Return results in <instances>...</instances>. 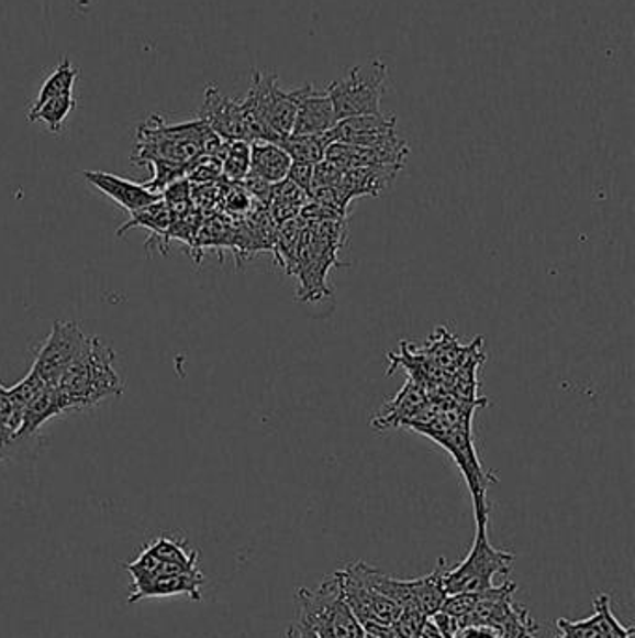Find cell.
<instances>
[{"mask_svg":"<svg viewBox=\"0 0 635 638\" xmlns=\"http://www.w3.org/2000/svg\"><path fill=\"white\" fill-rule=\"evenodd\" d=\"M114 351L99 338H88L85 351L55 387L64 413L86 411L111 396H122L123 381L114 369Z\"/></svg>","mask_w":635,"mask_h":638,"instance_id":"obj_1","label":"cell"},{"mask_svg":"<svg viewBox=\"0 0 635 638\" xmlns=\"http://www.w3.org/2000/svg\"><path fill=\"white\" fill-rule=\"evenodd\" d=\"M211 133L213 130L200 118L183 123H166L163 118L153 114L138 125L133 161L136 165L163 161L189 173L190 165L202 157Z\"/></svg>","mask_w":635,"mask_h":638,"instance_id":"obj_2","label":"cell"},{"mask_svg":"<svg viewBox=\"0 0 635 638\" xmlns=\"http://www.w3.org/2000/svg\"><path fill=\"white\" fill-rule=\"evenodd\" d=\"M245 114L248 142L280 144L293 133L299 92L281 90L278 75L254 72L250 90L241 101Z\"/></svg>","mask_w":635,"mask_h":638,"instance_id":"obj_3","label":"cell"},{"mask_svg":"<svg viewBox=\"0 0 635 638\" xmlns=\"http://www.w3.org/2000/svg\"><path fill=\"white\" fill-rule=\"evenodd\" d=\"M347 241L345 221L310 222L300 235L294 275L299 278V299L318 302L332 294L326 276L339 265L337 252Z\"/></svg>","mask_w":635,"mask_h":638,"instance_id":"obj_4","label":"cell"},{"mask_svg":"<svg viewBox=\"0 0 635 638\" xmlns=\"http://www.w3.org/2000/svg\"><path fill=\"white\" fill-rule=\"evenodd\" d=\"M297 620L318 638H366V631L343 597L337 573L318 588H299L294 594Z\"/></svg>","mask_w":635,"mask_h":638,"instance_id":"obj_5","label":"cell"},{"mask_svg":"<svg viewBox=\"0 0 635 638\" xmlns=\"http://www.w3.org/2000/svg\"><path fill=\"white\" fill-rule=\"evenodd\" d=\"M476 540L466 559L444 573L447 595L481 594L494 588L498 575L513 570V552L495 549L489 540V514L476 516Z\"/></svg>","mask_w":635,"mask_h":638,"instance_id":"obj_6","label":"cell"},{"mask_svg":"<svg viewBox=\"0 0 635 638\" xmlns=\"http://www.w3.org/2000/svg\"><path fill=\"white\" fill-rule=\"evenodd\" d=\"M388 69L382 61L369 66H355L345 77L334 80L324 92L328 94L337 122L345 118L380 114V99L385 94Z\"/></svg>","mask_w":635,"mask_h":638,"instance_id":"obj_7","label":"cell"},{"mask_svg":"<svg viewBox=\"0 0 635 638\" xmlns=\"http://www.w3.org/2000/svg\"><path fill=\"white\" fill-rule=\"evenodd\" d=\"M336 573L342 584L343 597L360 622L364 631L371 627H391L399 620L401 607L367 581L364 562L348 564L345 570Z\"/></svg>","mask_w":635,"mask_h":638,"instance_id":"obj_8","label":"cell"},{"mask_svg":"<svg viewBox=\"0 0 635 638\" xmlns=\"http://www.w3.org/2000/svg\"><path fill=\"white\" fill-rule=\"evenodd\" d=\"M86 344H88V337L75 321L56 319L49 338L42 350L37 351L36 361L31 370L40 375V380L45 385L56 387L66 372L71 369V364L85 351Z\"/></svg>","mask_w":635,"mask_h":638,"instance_id":"obj_9","label":"cell"},{"mask_svg":"<svg viewBox=\"0 0 635 638\" xmlns=\"http://www.w3.org/2000/svg\"><path fill=\"white\" fill-rule=\"evenodd\" d=\"M198 118L208 123L209 128L221 136L222 141L248 142L245 114H243L241 101L227 98L214 85H209L205 88L202 111Z\"/></svg>","mask_w":635,"mask_h":638,"instance_id":"obj_10","label":"cell"},{"mask_svg":"<svg viewBox=\"0 0 635 638\" xmlns=\"http://www.w3.org/2000/svg\"><path fill=\"white\" fill-rule=\"evenodd\" d=\"M556 638H632L634 627H624L617 616L611 610V600L608 594H600L594 600V613L586 620H556Z\"/></svg>","mask_w":635,"mask_h":638,"instance_id":"obj_11","label":"cell"},{"mask_svg":"<svg viewBox=\"0 0 635 638\" xmlns=\"http://www.w3.org/2000/svg\"><path fill=\"white\" fill-rule=\"evenodd\" d=\"M297 92L299 107L291 135H326L334 130L337 118L328 94L321 92L312 85L297 88Z\"/></svg>","mask_w":635,"mask_h":638,"instance_id":"obj_12","label":"cell"},{"mask_svg":"<svg viewBox=\"0 0 635 638\" xmlns=\"http://www.w3.org/2000/svg\"><path fill=\"white\" fill-rule=\"evenodd\" d=\"M398 118L386 114H366V117H353L339 120L334 130L328 131L332 142H345V144H358V146H374L385 142L390 136L398 135Z\"/></svg>","mask_w":635,"mask_h":638,"instance_id":"obj_13","label":"cell"},{"mask_svg":"<svg viewBox=\"0 0 635 638\" xmlns=\"http://www.w3.org/2000/svg\"><path fill=\"white\" fill-rule=\"evenodd\" d=\"M82 178L111 198L112 202H116L118 206L127 209L129 213H135V211L146 208L149 204L159 202L160 198H163V195L153 193L144 184H135L131 179L120 178V176H114V174L101 173V170H85Z\"/></svg>","mask_w":635,"mask_h":638,"instance_id":"obj_14","label":"cell"},{"mask_svg":"<svg viewBox=\"0 0 635 638\" xmlns=\"http://www.w3.org/2000/svg\"><path fill=\"white\" fill-rule=\"evenodd\" d=\"M203 584L202 571L194 573H171V575H153V578L135 584L133 594L129 597V603L141 602L144 597H163V595L187 594L190 600L200 602Z\"/></svg>","mask_w":635,"mask_h":638,"instance_id":"obj_15","label":"cell"},{"mask_svg":"<svg viewBox=\"0 0 635 638\" xmlns=\"http://www.w3.org/2000/svg\"><path fill=\"white\" fill-rule=\"evenodd\" d=\"M398 166H356L343 174L342 187L348 200L361 197H379L382 190L388 189L398 176Z\"/></svg>","mask_w":635,"mask_h":638,"instance_id":"obj_16","label":"cell"},{"mask_svg":"<svg viewBox=\"0 0 635 638\" xmlns=\"http://www.w3.org/2000/svg\"><path fill=\"white\" fill-rule=\"evenodd\" d=\"M293 160L275 142L257 141L250 144V173L248 176L276 185L288 178Z\"/></svg>","mask_w":635,"mask_h":638,"instance_id":"obj_17","label":"cell"},{"mask_svg":"<svg viewBox=\"0 0 635 638\" xmlns=\"http://www.w3.org/2000/svg\"><path fill=\"white\" fill-rule=\"evenodd\" d=\"M64 415L60 394L55 387L43 388L36 398L25 407L21 415V426H19L18 437L21 439H32L36 436L43 424H47L51 418Z\"/></svg>","mask_w":635,"mask_h":638,"instance_id":"obj_18","label":"cell"},{"mask_svg":"<svg viewBox=\"0 0 635 638\" xmlns=\"http://www.w3.org/2000/svg\"><path fill=\"white\" fill-rule=\"evenodd\" d=\"M447 570L446 559L438 560V565L428 575L422 579H414L415 605L420 607L423 616H434L441 613L442 605L446 602V590H444V573Z\"/></svg>","mask_w":635,"mask_h":638,"instance_id":"obj_19","label":"cell"},{"mask_svg":"<svg viewBox=\"0 0 635 638\" xmlns=\"http://www.w3.org/2000/svg\"><path fill=\"white\" fill-rule=\"evenodd\" d=\"M308 200H310V195L297 187L293 182L283 179L280 184H276L269 202V213L272 221L276 224H281V222L291 221L294 217H299Z\"/></svg>","mask_w":635,"mask_h":638,"instance_id":"obj_20","label":"cell"},{"mask_svg":"<svg viewBox=\"0 0 635 638\" xmlns=\"http://www.w3.org/2000/svg\"><path fill=\"white\" fill-rule=\"evenodd\" d=\"M304 227L305 222L300 217H294L291 221L281 222L276 227L272 252H275L276 264H280L288 275H294L300 235Z\"/></svg>","mask_w":635,"mask_h":638,"instance_id":"obj_21","label":"cell"},{"mask_svg":"<svg viewBox=\"0 0 635 638\" xmlns=\"http://www.w3.org/2000/svg\"><path fill=\"white\" fill-rule=\"evenodd\" d=\"M171 222H174V217L160 198L159 202L149 204L146 208L131 213V219L118 228V235L127 233L131 228H146L147 232L153 233V241L166 240V235L170 232Z\"/></svg>","mask_w":635,"mask_h":638,"instance_id":"obj_22","label":"cell"},{"mask_svg":"<svg viewBox=\"0 0 635 638\" xmlns=\"http://www.w3.org/2000/svg\"><path fill=\"white\" fill-rule=\"evenodd\" d=\"M146 549L163 564L176 565V568L187 571L200 570L198 568V551L187 549L185 541L176 540L170 536H159Z\"/></svg>","mask_w":635,"mask_h":638,"instance_id":"obj_23","label":"cell"},{"mask_svg":"<svg viewBox=\"0 0 635 638\" xmlns=\"http://www.w3.org/2000/svg\"><path fill=\"white\" fill-rule=\"evenodd\" d=\"M79 79V68H75L69 58L56 66L55 72L45 79L40 94H37L36 101L32 105V109H37L40 105L49 101L53 98H60V96H75V82Z\"/></svg>","mask_w":635,"mask_h":638,"instance_id":"obj_24","label":"cell"},{"mask_svg":"<svg viewBox=\"0 0 635 638\" xmlns=\"http://www.w3.org/2000/svg\"><path fill=\"white\" fill-rule=\"evenodd\" d=\"M331 144L328 133L326 135H289L280 142V146L288 152L291 160L310 163V165L321 163Z\"/></svg>","mask_w":635,"mask_h":638,"instance_id":"obj_25","label":"cell"},{"mask_svg":"<svg viewBox=\"0 0 635 638\" xmlns=\"http://www.w3.org/2000/svg\"><path fill=\"white\" fill-rule=\"evenodd\" d=\"M221 161L222 178L230 184H243L250 173V142H226Z\"/></svg>","mask_w":635,"mask_h":638,"instance_id":"obj_26","label":"cell"},{"mask_svg":"<svg viewBox=\"0 0 635 638\" xmlns=\"http://www.w3.org/2000/svg\"><path fill=\"white\" fill-rule=\"evenodd\" d=\"M75 107H77L75 96H60V98L49 99V101L40 105L37 109H31L29 122L43 123L47 130L58 133L62 130V125L68 120L69 114L75 111Z\"/></svg>","mask_w":635,"mask_h":638,"instance_id":"obj_27","label":"cell"},{"mask_svg":"<svg viewBox=\"0 0 635 638\" xmlns=\"http://www.w3.org/2000/svg\"><path fill=\"white\" fill-rule=\"evenodd\" d=\"M163 202L166 204L174 221L189 217L192 213V185L187 182V178L171 184L163 190Z\"/></svg>","mask_w":635,"mask_h":638,"instance_id":"obj_28","label":"cell"},{"mask_svg":"<svg viewBox=\"0 0 635 638\" xmlns=\"http://www.w3.org/2000/svg\"><path fill=\"white\" fill-rule=\"evenodd\" d=\"M49 385H45L40 375L31 370L26 374L25 380L19 381L18 385L12 388H8V394L12 398L13 409L18 413L19 426H21V415L25 411V407L31 404L32 399L36 398L37 394L42 393L43 388H47Z\"/></svg>","mask_w":635,"mask_h":638,"instance_id":"obj_29","label":"cell"},{"mask_svg":"<svg viewBox=\"0 0 635 638\" xmlns=\"http://www.w3.org/2000/svg\"><path fill=\"white\" fill-rule=\"evenodd\" d=\"M26 441H31V439H21L15 431L10 430L7 426H0V461L15 458L18 452L25 449Z\"/></svg>","mask_w":635,"mask_h":638,"instance_id":"obj_30","label":"cell"},{"mask_svg":"<svg viewBox=\"0 0 635 638\" xmlns=\"http://www.w3.org/2000/svg\"><path fill=\"white\" fill-rule=\"evenodd\" d=\"M286 179L293 182L297 187H300V189L310 195L313 182V165H310V163H299V161H293V165L289 168L288 178Z\"/></svg>","mask_w":635,"mask_h":638,"instance_id":"obj_31","label":"cell"},{"mask_svg":"<svg viewBox=\"0 0 635 638\" xmlns=\"http://www.w3.org/2000/svg\"><path fill=\"white\" fill-rule=\"evenodd\" d=\"M0 426H7V428L18 433V413L13 409L12 398L8 394V388L2 387V385H0Z\"/></svg>","mask_w":635,"mask_h":638,"instance_id":"obj_32","label":"cell"},{"mask_svg":"<svg viewBox=\"0 0 635 638\" xmlns=\"http://www.w3.org/2000/svg\"><path fill=\"white\" fill-rule=\"evenodd\" d=\"M453 638H503L500 632L483 624H465Z\"/></svg>","mask_w":635,"mask_h":638,"instance_id":"obj_33","label":"cell"},{"mask_svg":"<svg viewBox=\"0 0 635 638\" xmlns=\"http://www.w3.org/2000/svg\"><path fill=\"white\" fill-rule=\"evenodd\" d=\"M289 637L291 638H318L308 627L300 626L299 622H294L289 627Z\"/></svg>","mask_w":635,"mask_h":638,"instance_id":"obj_34","label":"cell"},{"mask_svg":"<svg viewBox=\"0 0 635 638\" xmlns=\"http://www.w3.org/2000/svg\"><path fill=\"white\" fill-rule=\"evenodd\" d=\"M366 638H369V637H366Z\"/></svg>","mask_w":635,"mask_h":638,"instance_id":"obj_35","label":"cell"}]
</instances>
